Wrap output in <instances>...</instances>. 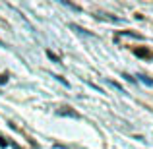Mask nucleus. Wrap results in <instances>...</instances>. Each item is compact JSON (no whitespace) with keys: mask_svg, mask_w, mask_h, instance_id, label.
Wrapping results in <instances>:
<instances>
[{"mask_svg":"<svg viewBox=\"0 0 153 149\" xmlns=\"http://www.w3.org/2000/svg\"><path fill=\"white\" fill-rule=\"evenodd\" d=\"M8 82V74H2L0 76V83H6Z\"/></svg>","mask_w":153,"mask_h":149,"instance_id":"7ed1b4c3","label":"nucleus"},{"mask_svg":"<svg viewBox=\"0 0 153 149\" xmlns=\"http://www.w3.org/2000/svg\"><path fill=\"white\" fill-rule=\"evenodd\" d=\"M47 54H49V56H51V58H52V60H54V62H58V56H56V54H52V52H51V50H49V52H47Z\"/></svg>","mask_w":153,"mask_h":149,"instance_id":"20e7f679","label":"nucleus"},{"mask_svg":"<svg viewBox=\"0 0 153 149\" xmlns=\"http://www.w3.org/2000/svg\"><path fill=\"white\" fill-rule=\"evenodd\" d=\"M58 114H68V116H76V118H78V112H74V110H68V107L60 108V110H58Z\"/></svg>","mask_w":153,"mask_h":149,"instance_id":"f257e3e1","label":"nucleus"},{"mask_svg":"<svg viewBox=\"0 0 153 149\" xmlns=\"http://www.w3.org/2000/svg\"><path fill=\"white\" fill-rule=\"evenodd\" d=\"M136 54H138V56H143V58H147V56H151V54H149V50H147V49H138V50H136Z\"/></svg>","mask_w":153,"mask_h":149,"instance_id":"f03ea898","label":"nucleus"}]
</instances>
